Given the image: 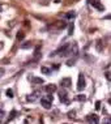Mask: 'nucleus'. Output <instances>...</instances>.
<instances>
[{"label": "nucleus", "instance_id": "obj_1", "mask_svg": "<svg viewBox=\"0 0 111 124\" xmlns=\"http://www.w3.org/2000/svg\"><path fill=\"white\" fill-rule=\"evenodd\" d=\"M67 54H69V55H72V56H77V55H78V46H77V43L68 44Z\"/></svg>", "mask_w": 111, "mask_h": 124}, {"label": "nucleus", "instance_id": "obj_21", "mask_svg": "<svg viewBox=\"0 0 111 124\" xmlns=\"http://www.w3.org/2000/svg\"><path fill=\"white\" fill-rule=\"evenodd\" d=\"M72 33H73V24H72L71 26H69V33H68V34H69V35H71Z\"/></svg>", "mask_w": 111, "mask_h": 124}, {"label": "nucleus", "instance_id": "obj_17", "mask_svg": "<svg viewBox=\"0 0 111 124\" xmlns=\"http://www.w3.org/2000/svg\"><path fill=\"white\" fill-rule=\"evenodd\" d=\"M43 99H46V101H50V102H52V99H54V98H52L51 93H49V94L46 95V97H43Z\"/></svg>", "mask_w": 111, "mask_h": 124}, {"label": "nucleus", "instance_id": "obj_28", "mask_svg": "<svg viewBox=\"0 0 111 124\" xmlns=\"http://www.w3.org/2000/svg\"><path fill=\"white\" fill-rule=\"evenodd\" d=\"M72 3H75V0H72Z\"/></svg>", "mask_w": 111, "mask_h": 124}, {"label": "nucleus", "instance_id": "obj_11", "mask_svg": "<svg viewBox=\"0 0 111 124\" xmlns=\"http://www.w3.org/2000/svg\"><path fill=\"white\" fill-rule=\"evenodd\" d=\"M30 80H31V82H33V84H43V82H44L42 78H39V77H31Z\"/></svg>", "mask_w": 111, "mask_h": 124}, {"label": "nucleus", "instance_id": "obj_16", "mask_svg": "<svg viewBox=\"0 0 111 124\" xmlns=\"http://www.w3.org/2000/svg\"><path fill=\"white\" fill-rule=\"evenodd\" d=\"M5 94H7L8 98H13V90H11V89H8V90L5 91Z\"/></svg>", "mask_w": 111, "mask_h": 124}, {"label": "nucleus", "instance_id": "obj_13", "mask_svg": "<svg viewBox=\"0 0 111 124\" xmlns=\"http://www.w3.org/2000/svg\"><path fill=\"white\" fill-rule=\"evenodd\" d=\"M16 38H17V41H22L25 38V33H24V31H18L17 35H16Z\"/></svg>", "mask_w": 111, "mask_h": 124}, {"label": "nucleus", "instance_id": "obj_18", "mask_svg": "<svg viewBox=\"0 0 111 124\" xmlns=\"http://www.w3.org/2000/svg\"><path fill=\"white\" fill-rule=\"evenodd\" d=\"M65 17H67V18H73V17H75V12H69V13H67Z\"/></svg>", "mask_w": 111, "mask_h": 124}, {"label": "nucleus", "instance_id": "obj_6", "mask_svg": "<svg viewBox=\"0 0 111 124\" xmlns=\"http://www.w3.org/2000/svg\"><path fill=\"white\" fill-rule=\"evenodd\" d=\"M59 97H60V101H62V102L68 103V99H67V91H65V90H60Z\"/></svg>", "mask_w": 111, "mask_h": 124}, {"label": "nucleus", "instance_id": "obj_2", "mask_svg": "<svg viewBox=\"0 0 111 124\" xmlns=\"http://www.w3.org/2000/svg\"><path fill=\"white\" fill-rule=\"evenodd\" d=\"M84 88H85V77H84L82 73H80V75H78V82H77V90L81 91Z\"/></svg>", "mask_w": 111, "mask_h": 124}, {"label": "nucleus", "instance_id": "obj_12", "mask_svg": "<svg viewBox=\"0 0 111 124\" xmlns=\"http://www.w3.org/2000/svg\"><path fill=\"white\" fill-rule=\"evenodd\" d=\"M41 72L43 75H49V73H51V69H49L47 67H41Z\"/></svg>", "mask_w": 111, "mask_h": 124}, {"label": "nucleus", "instance_id": "obj_3", "mask_svg": "<svg viewBox=\"0 0 111 124\" xmlns=\"http://www.w3.org/2000/svg\"><path fill=\"white\" fill-rule=\"evenodd\" d=\"M89 1V4H91L93 7H96L97 9H99V11H104V7L102 4H101V0H88Z\"/></svg>", "mask_w": 111, "mask_h": 124}, {"label": "nucleus", "instance_id": "obj_5", "mask_svg": "<svg viewBox=\"0 0 111 124\" xmlns=\"http://www.w3.org/2000/svg\"><path fill=\"white\" fill-rule=\"evenodd\" d=\"M86 120H88L89 123H96V124L99 122L97 115H88V116H86Z\"/></svg>", "mask_w": 111, "mask_h": 124}, {"label": "nucleus", "instance_id": "obj_15", "mask_svg": "<svg viewBox=\"0 0 111 124\" xmlns=\"http://www.w3.org/2000/svg\"><path fill=\"white\" fill-rule=\"evenodd\" d=\"M97 50H98L99 52L103 50V47H102V41H97Z\"/></svg>", "mask_w": 111, "mask_h": 124}, {"label": "nucleus", "instance_id": "obj_7", "mask_svg": "<svg viewBox=\"0 0 111 124\" xmlns=\"http://www.w3.org/2000/svg\"><path fill=\"white\" fill-rule=\"evenodd\" d=\"M54 26H55V28H56V29H58V30H60V29H64V28L67 26V24H65L64 21H56Z\"/></svg>", "mask_w": 111, "mask_h": 124}, {"label": "nucleus", "instance_id": "obj_10", "mask_svg": "<svg viewBox=\"0 0 111 124\" xmlns=\"http://www.w3.org/2000/svg\"><path fill=\"white\" fill-rule=\"evenodd\" d=\"M46 91H47V93H54V91H56V86H55V85H47V86H46Z\"/></svg>", "mask_w": 111, "mask_h": 124}, {"label": "nucleus", "instance_id": "obj_27", "mask_svg": "<svg viewBox=\"0 0 111 124\" xmlns=\"http://www.w3.org/2000/svg\"><path fill=\"white\" fill-rule=\"evenodd\" d=\"M3 11V8H1V5H0V12H1Z\"/></svg>", "mask_w": 111, "mask_h": 124}, {"label": "nucleus", "instance_id": "obj_24", "mask_svg": "<svg viewBox=\"0 0 111 124\" xmlns=\"http://www.w3.org/2000/svg\"><path fill=\"white\" fill-rule=\"evenodd\" d=\"M14 115H16V111H12V116L9 117V120H12V119H13V117H14Z\"/></svg>", "mask_w": 111, "mask_h": 124}, {"label": "nucleus", "instance_id": "obj_25", "mask_svg": "<svg viewBox=\"0 0 111 124\" xmlns=\"http://www.w3.org/2000/svg\"><path fill=\"white\" fill-rule=\"evenodd\" d=\"M106 78H107V80H110V72L109 71L106 72Z\"/></svg>", "mask_w": 111, "mask_h": 124}, {"label": "nucleus", "instance_id": "obj_4", "mask_svg": "<svg viewBox=\"0 0 111 124\" xmlns=\"http://www.w3.org/2000/svg\"><path fill=\"white\" fill-rule=\"evenodd\" d=\"M38 97H39V91H34L33 94H30L29 97L26 98L28 101H29V102H34V101H37L38 99Z\"/></svg>", "mask_w": 111, "mask_h": 124}, {"label": "nucleus", "instance_id": "obj_14", "mask_svg": "<svg viewBox=\"0 0 111 124\" xmlns=\"http://www.w3.org/2000/svg\"><path fill=\"white\" fill-rule=\"evenodd\" d=\"M33 46V43L31 42H26V43H24V44H21V48H24V50H26V48H30V47Z\"/></svg>", "mask_w": 111, "mask_h": 124}, {"label": "nucleus", "instance_id": "obj_22", "mask_svg": "<svg viewBox=\"0 0 111 124\" xmlns=\"http://www.w3.org/2000/svg\"><path fill=\"white\" fill-rule=\"evenodd\" d=\"M73 63H75V60H68V62H67V65H73Z\"/></svg>", "mask_w": 111, "mask_h": 124}, {"label": "nucleus", "instance_id": "obj_23", "mask_svg": "<svg viewBox=\"0 0 111 124\" xmlns=\"http://www.w3.org/2000/svg\"><path fill=\"white\" fill-rule=\"evenodd\" d=\"M96 109H97V110L101 109V102H97V103H96Z\"/></svg>", "mask_w": 111, "mask_h": 124}, {"label": "nucleus", "instance_id": "obj_9", "mask_svg": "<svg viewBox=\"0 0 111 124\" xmlns=\"http://www.w3.org/2000/svg\"><path fill=\"white\" fill-rule=\"evenodd\" d=\"M62 85L64 88H69L72 85V81H71V78H68V77H65V78H63L62 80Z\"/></svg>", "mask_w": 111, "mask_h": 124}, {"label": "nucleus", "instance_id": "obj_20", "mask_svg": "<svg viewBox=\"0 0 111 124\" xmlns=\"http://www.w3.org/2000/svg\"><path fill=\"white\" fill-rule=\"evenodd\" d=\"M77 99H78V101H85V99H86V97L81 94V95H78V97H77Z\"/></svg>", "mask_w": 111, "mask_h": 124}, {"label": "nucleus", "instance_id": "obj_26", "mask_svg": "<svg viewBox=\"0 0 111 124\" xmlns=\"http://www.w3.org/2000/svg\"><path fill=\"white\" fill-rule=\"evenodd\" d=\"M3 116H4V111H0V119H1Z\"/></svg>", "mask_w": 111, "mask_h": 124}, {"label": "nucleus", "instance_id": "obj_8", "mask_svg": "<svg viewBox=\"0 0 111 124\" xmlns=\"http://www.w3.org/2000/svg\"><path fill=\"white\" fill-rule=\"evenodd\" d=\"M41 103H42V106H43L46 110H50V109H51V103H52V102L46 101V99H43V98H42V99H41Z\"/></svg>", "mask_w": 111, "mask_h": 124}, {"label": "nucleus", "instance_id": "obj_19", "mask_svg": "<svg viewBox=\"0 0 111 124\" xmlns=\"http://www.w3.org/2000/svg\"><path fill=\"white\" fill-rule=\"evenodd\" d=\"M75 115H76V112H75V111H69V112H68V117H71V119H73Z\"/></svg>", "mask_w": 111, "mask_h": 124}]
</instances>
